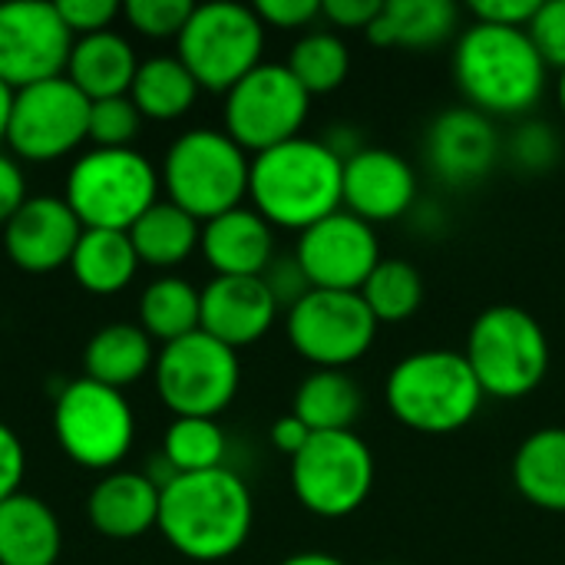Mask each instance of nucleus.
Instances as JSON below:
<instances>
[{"mask_svg":"<svg viewBox=\"0 0 565 565\" xmlns=\"http://www.w3.org/2000/svg\"><path fill=\"white\" fill-rule=\"evenodd\" d=\"M255 500L248 483L228 470L179 473L159 497L162 540L189 563H225L252 536Z\"/></svg>","mask_w":565,"mask_h":565,"instance_id":"1","label":"nucleus"},{"mask_svg":"<svg viewBox=\"0 0 565 565\" xmlns=\"http://www.w3.org/2000/svg\"><path fill=\"white\" fill-rule=\"evenodd\" d=\"M454 79L467 106L497 116H526L546 93L550 66L526 30L470 23L454 46Z\"/></svg>","mask_w":565,"mask_h":565,"instance_id":"2","label":"nucleus"},{"mask_svg":"<svg viewBox=\"0 0 565 565\" xmlns=\"http://www.w3.org/2000/svg\"><path fill=\"white\" fill-rule=\"evenodd\" d=\"M344 162L324 139L298 136L275 149L252 156L248 202L271 225L305 232L321 218L341 212Z\"/></svg>","mask_w":565,"mask_h":565,"instance_id":"3","label":"nucleus"},{"mask_svg":"<svg viewBox=\"0 0 565 565\" xmlns=\"http://www.w3.org/2000/svg\"><path fill=\"white\" fill-rule=\"evenodd\" d=\"M387 411L407 430L447 437L463 430L483 407L487 394L473 377L463 351L430 348L401 358L384 384Z\"/></svg>","mask_w":565,"mask_h":565,"instance_id":"4","label":"nucleus"},{"mask_svg":"<svg viewBox=\"0 0 565 565\" xmlns=\"http://www.w3.org/2000/svg\"><path fill=\"white\" fill-rule=\"evenodd\" d=\"M252 156L225 129H189L162 156L159 182L166 199L195 222H212L248 199Z\"/></svg>","mask_w":565,"mask_h":565,"instance_id":"5","label":"nucleus"},{"mask_svg":"<svg viewBox=\"0 0 565 565\" xmlns=\"http://www.w3.org/2000/svg\"><path fill=\"white\" fill-rule=\"evenodd\" d=\"M463 358L487 397L520 401L550 374V338L530 311L493 305L470 324Z\"/></svg>","mask_w":565,"mask_h":565,"instance_id":"6","label":"nucleus"},{"mask_svg":"<svg viewBox=\"0 0 565 565\" xmlns=\"http://www.w3.org/2000/svg\"><path fill=\"white\" fill-rule=\"evenodd\" d=\"M159 172L139 149H89L73 159L63 199L83 228L129 232L159 202Z\"/></svg>","mask_w":565,"mask_h":565,"instance_id":"7","label":"nucleus"},{"mask_svg":"<svg viewBox=\"0 0 565 565\" xmlns=\"http://www.w3.org/2000/svg\"><path fill=\"white\" fill-rule=\"evenodd\" d=\"M265 23L255 7L235 0L195 3L185 30L175 40V56L195 76L199 89L228 93L262 60Z\"/></svg>","mask_w":565,"mask_h":565,"instance_id":"8","label":"nucleus"},{"mask_svg":"<svg viewBox=\"0 0 565 565\" xmlns=\"http://www.w3.org/2000/svg\"><path fill=\"white\" fill-rule=\"evenodd\" d=\"M53 437L66 460L113 473L136 444V414L122 391L76 377L53 397Z\"/></svg>","mask_w":565,"mask_h":565,"instance_id":"9","label":"nucleus"},{"mask_svg":"<svg viewBox=\"0 0 565 565\" xmlns=\"http://www.w3.org/2000/svg\"><path fill=\"white\" fill-rule=\"evenodd\" d=\"M377 480V463L364 437L354 430L311 434L291 457V493L311 516L344 520L358 513Z\"/></svg>","mask_w":565,"mask_h":565,"instance_id":"10","label":"nucleus"},{"mask_svg":"<svg viewBox=\"0 0 565 565\" xmlns=\"http://www.w3.org/2000/svg\"><path fill=\"white\" fill-rule=\"evenodd\" d=\"M156 394L175 417L215 420L232 407L242 387L238 351L225 348L205 331H192L156 354Z\"/></svg>","mask_w":565,"mask_h":565,"instance_id":"11","label":"nucleus"},{"mask_svg":"<svg viewBox=\"0 0 565 565\" xmlns=\"http://www.w3.org/2000/svg\"><path fill=\"white\" fill-rule=\"evenodd\" d=\"M311 113L308 89L285 63H258L245 79L225 93L222 129L248 152L258 156L288 139H298Z\"/></svg>","mask_w":565,"mask_h":565,"instance_id":"12","label":"nucleus"},{"mask_svg":"<svg viewBox=\"0 0 565 565\" xmlns=\"http://www.w3.org/2000/svg\"><path fill=\"white\" fill-rule=\"evenodd\" d=\"M377 328L381 324L358 291L311 288L285 318L288 344L318 371H344L358 364L374 348Z\"/></svg>","mask_w":565,"mask_h":565,"instance_id":"13","label":"nucleus"},{"mask_svg":"<svg viewBox=\"0 0 565 565\" xmlns=\"http://www.w3.org/2000/svg\"><path fill=\"white\" fill-rule=\"evenodd\" d=\"M89 99L66 79H43L13 93L7 146L20 162H56L89 139Z\"/></svg>","mask_w":565,"mask_h":565,"instance_id":"14","label":"nucleus"},{"mask_svg":"<svg viewBox=\"0 0 565 565\" xmlns=\"http://www.w3.org/2000/svg\"><path fill=\"white\" fill-rule=\"evenodd\" d=\"M73 33L56 3L13 0L0 3V79L17 93L66 73Z\"/></svg>","mask_w":565,"mask_h":565,"instance_id":"15","label":"nucleus"},{"mask_svg":"<svg viewBox=\"0 0 565 565\" xmlns=\"http://www.w3.org/2000/svg\"><path fill=\"white\" fill-rule=\"evenodd\" d=\"M295 258L305 278L311 281V288L361 291L384 255L374 225L341 209L298 235Z\"/></svg>","mask_w":565,"mask_h":565,"instance_id":"16","label":"nucleus"},{"mask_svg":"<svg viewBox=\"0 0 565 565\" xmlns=\"http://www.w3.org/2000/svg\"><path fill=\"white\" fill-rule=\"evenodd\" d=\"M497 122L470 106L444 109L424 136V159L430 172L450 189H470L483 182L500 159Z\"/></svg>","mask_w":565,"mask_h":565,"instance_id":"17","label":"nucleus"},{"mask_svg":"<svg viewBox=\"0 0 565 565\" xmlns=\"http://www.w3.org/2000/svg\"><path fill=\"white\" fill-rule=\"evenodd\" d=\"M83 225L63 195H30L3 225V252L26 275L70 268Z\"/></svg>","mask_w":565,"mask_h":565,"instance_id":"18","label":"nucleus"},{"mask_svg":"<svg viewBox=\"0 0 565 565\" xmlns=\"http://www.w3.org/2000/svg\"><path fill=\"white\" fill-rule=\"evenodd\" d=\"M417 205V172L394 149L364 146L344 162L341 209L367 225H384L411 215Z\"/></svg>","mask_w":565,"mask_h":565,"instance_id":"19","label":"nucleus"},{"mask_svg":"<svg viewBox=\"0 0 565 565\" xmlns=\"http://www.w3.org/2000/svg\"><path fill=\"white\" fill-rule=\"evenodd\" d=\"M278 311L281 308L265 278H212L202 288L199 331L212 334L232 351H242L271 331Z\"/></svg>","mask_w":565,"mask_h":565,"instance_id":"20","label":"nucleus"},{"mask_svg":"<svg viewBox=\"0 0 565 565\" xmlns=\"http://www.w3.org/2000/svg\"><path fill=\"white\" fill-rule=\"evenodd\" d=\"M199 252L215 278H262L278 258L275 228L252 205H238L205 222Z\"/></svg>","mask_w":565,"mask_h":565,"instance_id":"21","label":"nucleus"},{"mask_svg":"<svg viewBox=\"0 0 565 565\" xmlns=\"http://www.w3.org/2000/svg\"><path fill=\"white\" fill-rule=\"evenodd\" d=\"M162 490L132 470H113L96 480L86 497V520L103 540H139L159 523Z\"/></svg>","mask_w":565,"mask_h":565,"instance_id":"22","label":"nucleus"},{"mask_svg":"<svg viewBox=\"0 0 565 565\" xmlns=\"http://www.w3.org/2000/svg\"><path fill=\"white\" fill-rule=\"evenodd\" d=\"M139 70V56L136 46L116 33V30H103V33H89V36H76L70 60H66V79L89 99H113V96H129L132 79Z\"/></svg>","mask_w":565,"mask_h":565,"instance_id":"23","label":"nucleus"},{"mask_svg":"<svg viewBox=\"0 0 565 565\" xmlns=\"http://www.w3.org/2000/svg\"><path fill=\"white\" fill-rule=\"evenodd\" d=\"M460 36V7L450 0H384L367 40L384 50H430Z\"/></svg>","mask_w":565,"mask_h":565,"instance_id":"24","label":"nucleus"},{"mask_svg":"<svg viewBox=\"0 0 565 565\" xmlns=\"http://www.w3.org/2000/svg\"><path fill=\"white\" fill-rule=\"evenodd\" d=\"M63 530L50 503L33 493H13L0 503V565H56Z\"/></svg>","mask_w":565,"mask_h":565,"instance_id":"25","label":"nucleus"},{"mask_svg":"<svg viewBox=\"0 0 565 565\" xmlns=\"http://www.w3.org/2000/svg\"><path fill=\"white\" fill-rule=\"evenodd\" d=\"M156 367V341L129 321L99 328L83 351V377L106 387H129Z\"/></svg>","mask_w":565,"mask_h":565,"instance_id":"26","label":"nucleus"},{"mask_svg":"<svg viewBox=\"0 0 565 565\" xmlns=\"http://www.w3.org/2000/svg\"><path fill=\"white\" fill-rule=\"evenodd\" d=\"M513 487L536 510L565 513V427H543L520 444Z\"/></svg>","mask_w":565,"mask_h":565,"instance_id":"27","label":"nucleus"},{"mask_svg":"<svg viewBox=\"0 0 565 565\" xmlns=\"http://www.w3.org/2000/svg\"><path fill=\"white\" fill-rule=\"evenodd\" d=\"M70 271L76 285L89 295H119L139 271V255L129 242V232L83 228L76 252L70 258Z\"/></svg>","mask_w":565,"mask_h":565,"instance_id":"28","label":"nucleus"},{"mask_svg":"<svg viewBox=\"0 0 565 565\" xmlns=\"http://www.w3.org/2000/svg\"><path fill=\"white\" fill-rule=\"evenodd\" d=\"M364 411V391L361 384L344 371H311L298 391L291 414L311 430V434H338L354 430V420Z\"/></svg>","mask_w":565,"mask_h":565,"instance_id":"29","label":"nucleus"},{"mask_svg":"<svg viewBox=\"0 0 565 565\" xmlns=\"http://www.w3.org/2000/svg\"><path fill=\"white\" fill-rule=\"evenodd\" d=\"M129 242L139 255V265L169 271L182 265L185 258H192V252L202 242V222H195L189 212H182L169 199H159L129 228Z\"/></svg>","mask_w":565,"mask_h":565,"instance_id":"30","label":"nucleus"},{"mask_svg":"<svg viewBox=\"0 0 565 565\" xmlns=\"http://www.w3.org/2000/svg\"><path fill=\"white\" fill-rule=\"evenodd\" d=\"M199 93L202 89L195 76L185 70L179 56H149V60H139L129 99L136 103L142 119L172 122V119H182L195 106Z\"/></svg>","mask_w":565,"mask_h":565,"instance_id":"31","label":"nucleus"},{"mask_svg":"<svg viewBox=\"0 0 565 565\" xmlns=\"http://www.w3.org/2000/svg\"><path fill=\"white\" fill-rule=\"evenodd\" d=\"M199 321H202V288H195L189 278L159 275L142 288L139 328L152 341L172 344V341L199 331Z\"/></svg>","mask_w":565,"mask_h":565,"instance_id":"32","label":"nucleus"},{"mask_svg":"<svg viewBox=\"0 0 565 565\" xmlns=\"http://www.w3.org/2000/svg\"><path fill=\"white\" fill-rule=\"evenodd\" d=\"M285 66L308 89V96H324L341 89L351 76V46L334 30H308L291 46Z\"/></svg>","mask_w":565,"mask_h":565,"instance_id":"33","label":"nucleus"},{"mask_svg":"<svg viewBox=\"0 0 565 565\" xmlns=\"http://www.w3.org/2000/svg\"><path fill=\"white\" fill-rule=\"evenodd\" d=\"M358 295L377 324H404L424 305V278L407 258H381Z\"/></svg>","mask_w":565,"mask_h":565,"instance_id":"34","label":"nucleus"},{"mask_svg":"<svg viewBox=\"0 0 565 565\" xmlns=\"http://www.w3.org/2000/svg\"><path fill=\"white\" fill-rule=\"evenodd\" d=\"M175 473H205L225 467L228 437L218 420L209 417H172L159 450Z\"/></svg>","mask_w":565,"mask_h":565,"instance_id":"35","label":"nucleus"},{"mask_svg":"<svg viewBox=\"0 0 565 565\" xmlns=\"http://www.w3.org/2000/svg\"><path fill=\"white\" fill-rule=\"evenodd\" d=\"M142 129V113L129 96L96 99L89 106V142L93 149H132Z\"/></svg>","mask_w":565,"mask_h":565,"instance_id":"36","label":"nucleus"},{"mask_svg":"<svg viewBox=\"0 0 565 565\" xmlns=\"http://www.w3.org/2000/svg\"><path fill=\"white\" fill-rule=\"evenodd\" d=\"M192 10H195L192 0H129V3H122L126 23L149 40H169V36L179 40Z\"/></svg>","mask_w":565,"mask_h":565,"instance_id":"37","label":"nucleus"},{"mask_svg":"<svg viewBox=\"0 0 565 565\" xmlns=\"http://www.w3.org/2000/svg\"><path fill=\"white\" fill-rule=\"evenodd\" d=\"M563 142L550 122L530 119L510 136V159L526 172H546L559 162Z\"/></svg>","mask_w":565,"mask_h":565,"instance_id":"38","label":"nucleus"},{"mask_svg":"<svg viewBox=\"0 0 565 565\" xmlns=\"http://www.w3.org/2000/svg\"><path fill=\"white\" fill-rule=\"evenodd\" d=\"M533 46L540 50L546 66L565 70V0H543L536 17L526 26Z\"/></svg>","mask_w":565,"mask_h":565,"instance_id":"39","label":"nucleus"},{"mask_svg":"<svg viewBox=\"0 0 565 565\" xmlns=\"http://www.w3.org/2000/svg\"><path fill=\"white\" fill-rule=\"evenodd\" d=\"M56 10L76 40V36L113 30V20L122 13V3H116V0H60Z\"/></svg>","mask_w":565,"mask_h":565,"instance_id":"40","label":"nucleus"},{"mask_svg":"<svg viewBox=\"0 0 565 565\" xmlns=\"http://www.w3.org/2000/svg\"><path fill=\"white\" fill-rule=\"evenodd\" d=\"M262 278H265L268 291L275 295L278 308H291V305H298L311 291V281L305 278V271H301L295 255H278Z\"/></svg>","mask_w":565,"mask_h":565,"instance_id":"41","label":"nucleus"},{"mask_svg":"<svg viewBox=\"0 0 565 565\" xmlns=\"http://www.w3.org/2000/svg\"><path fill=\"white\" fill-rule=\"evenodd\" d=\"M255 13L265 23V30H301L321 17V0H258Z\"/></svg>","mask_w":565,"mask_h":565,"instance_id":"42","label":"nucleus"},{"mask_svg":"<svg viewBox=\"0 0 565 565\" xmlns=\"http://www.w3.org/2000/svg\"><path fill=\"white\" fill-rule=\"evenodd\" d=\"M536 10H540V0H473L470 3V13L477 23L513 26V30H526Z\"/></svg>","mask_w":565,"mask_h":565,"instance_id":"43","label":"nucleus"},{"mask_svg":"<svg viewBox=\"0 0 565 565\" xmlns=\"http://www.w3.org/2000/svg\"><path fill=\"white\" fill-rule=\"evenodd\" d=\"M23 473H26L23 440L17 437V430L10 424L0 420V503L10 500L13 493H20Z\"/></svg>","mask_w":565,"mask_h":565,"instance_id":"44","label":"nucleus"},{"mask_svg":"<svg viewBox=\"0 0 565 565\" xmlns=\"http://www.w3.org/2000/svg\"><path fill=\"white\" fill-rule=\"evenodd\" d=\"M384 0H324L321 3V17L338 30H364L374 23V17L381 13Z\"/></svg>","mask_w":565,"mask_h":565,"instance_id":"45","label":"nucleus"},{"mask_svg":"<svg viewBox=\"0 0 565 565\" xmlns=\"http://www.w3.org/2000/svg\"><path fill=\"white\" fill-rule=\"evenodd\" d=\"M26 199H30L26 195V175H23L20 162L0 149V225H7Z\"/></svg>","mask_w":565,"mask_h":565,"instance_id":"46","label":"nucleus"},{"mask_svg":"<svg viewBox=\"0 0 565 565\" xmlns=\"http://www.w3.org/2000/svg\"><path fill=\"white\" fill-rule=\"evenodd\" d=\"M308 440H311V430H308L295 414H285V417H278V420L271 424V444H275V450H281L288 460H291L295 454H301Z\"/></svg>","mask_w":565,"mask_h":565,"instance_id":"47","label":"nucleus"},{"mask_svg":"<svg viewBox=\"0 0 565 565\" xmlns=\"http://www.w3.org/2000/svg\"><path fill=\"white\" fill-rule=\"evenodd\" d=\"M278 565H348L344 559H338V556H331V553H318V550H311V553H291L288 559H281Z\"/></svg>","mask_w":565,"mask_h":565,"instance_id":"48","label":"nucleus"},{"mask_svg":"<svg viewBox=\"0 0 565 565\" xmlns=\"http://www.w3.org/2000/svg\"><path fill=\"white\" fill-rule=\"evenodd\" d=\"M10 109H13V89L0 79V146L7 142V126H10Z\"/></svg>","mask_w":565,"mask_h":565,"instance_id":"49","label":"nucleus"},{"mask_svg":"<svg viewBox=\"0 0 565 565\" xmlns=\"http://www.w3.org/2000/svg\"><path fill=\"white\" fill-rule=\"evenodd\" d=\"M556 96H559V109H563V116H565V70L559 73V83H556Z\"/></svg>","mask_w":565,"mask_h":565,"instance_id":"50","label":"nucleus"}]
</instances>
